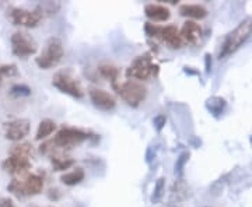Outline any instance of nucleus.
<instances>
[{"label":"nucleus","instance_id":"f257e3e1","mask_svg":"<svg viewBox=\"0 0 252 207\" xmlns=\"http://www.w3.org/2000/svg\"><path fill=\"white\" fill-rule=\"evenodd\" d=\"M251 34L252 18H245L228 35L225 36L224 42L221 45V51H220V59L228 56V55L234 54L235 51H238L244 42L251 36Z\"/></svg>","mask_w":252,"mask_h":207},{"label":"nucleus","instance_id":"f03ea898","mask_svg":"<svg viewBox=\"0 0 252 207\" xmlns=\"http://www.w3.org/2000/svg\"><path fill=\"white\" fill-rule=\"evenodd\" d=\"M7 189L17 196H34L44 189V178L38 174H30L24 179H13Z\"/></svg>","mask_w":252,"mask_h":207},{"label":"nucleus","instance_id":"7ed1b4c3","mask_svg":"<svg viewBox=\"0 0 252 207\" xmlns=\"http://www.w3.org/2000/svg\"><path fill=\"white\" fill-rule=\"evenodd\" d=\"M158 72V66L153 63V59L149 54L137 56L132 63L129 64L126 76L136 81L147 80L150 76H154Z\"/></svg>","mask_w":252,"mask_h":207},{"label":"nucleus","instance_id":"20e7f679","mask_svg":"<svg viewBox=\"0 0 252 207\" xmlns=\"http://www.w3.org/2000/svg\"><path fill=\"white\" fill-rule=\"evenodd\" d=\"M63 58V46L62 42L59 38L56 36H52L48 39L45 48L42 51V54L39 55L35 59L36 66L39 69H44V70H48V69H52L56 64L59 63L62 60Z\"/></svg>","mask_w":252,"mask_h":207},{"label":"nucleus","instance_id":"39448f33","mask_svg":"<svg viewBox=\"0 0 252 207\" xmlns=\"http://www.w3.org/2000/svg\"><path fill=\"white\" fill-rule=\"evenodd\" d=\"M91 136L93 135L90 132H86V130H81V129L63 127L56 133L51 144L55 146V147H59V148H72L74 146H79L83 142L91 139Z\"/></svg>","mask_w":252,"mask_h":207},{"label":"nucleus","instance_id":"423d86ee","mask_svg":"<svg viewBox=\"0 0 252 207\" xmlns=\"http://www.w3.org/2000/svg\"><path fill=\"white\" fill-rule=\"evenodd\" d=\"M118 94L121 98L125 101L129 107H139L147 97V89L143 86V83L136 80H127L118 86Z\"/></svg>","mask_w":252,"mask_h":207},{"label":"nucleus","instance_id":"0eeeda50","mask_svg":"<svg viewBox=\"0 0 252 207\" xmlns=\"http://www.w3.org/2000/svg\"><path fill=\"white\" fill-rule=\"evenodd\" d=\"M44 11L41 7H36L32 11L26 9H18V7H11L7 11V17L14 26H20V27L32 28L38 26V23L41 21Z\"/></svg>","mask_w":252,"mask_h":207},{"label":"nucleus","instance_id":"6e6552de","mask_svg":"<svg viewBox=\"0 0 252 207\" xmlns=\"http://www.w3.org/2000/svg\"><path fill=\"white\" fill-rule=\"evenodd\" d=\"M11 51L13 54L21 58V59H26L28 56L34 55L38 51V45L34 41V38L31 35H28L27 32H23V31H17L11 35Z\"/></svg>","mask_w":252,"mask_h":207},{"label":"nucleus","instance_id":"1a4fd4ad","mask_svg":"<svg viewBox=\"0 0 252 207\" xmlns=\"http://www.w3.org/2000/svg\"><path fill=\"white\" fill-rule=\"evenodd\" d=\"M52 84L59 91H62L64 94H69L70 97H74V98H81L84 95L80 83L77 81V79L73 77L72 73L67 72V70L56 73L52 79Z\"/></svg>","mask_w":252,"mask_h":207},{"label":"nucleus","instance_id":"9d476101","mask_svg":"<svg viewBox=\"0 0 252 207\" xmlns=\"http://www.w3.org/2000/svg\"><path fill=\"white\" fill-rule=\"evenodd\" d=\"M31 123L28 119H14L4 123V136L7 140L20 142L30 133Z\"/></svg>","mask_w":252,"mask_h":207},{"label":"nucleus","instance_id":"9b49d317","mask_svg":"<svg viewBox=\"0 0 252 207\" xmlns=\"http://www.w3.org/2000/svg\"><path fill=\"white\" fill-rule=\"evenodd\" d=\"M89 95H90L91 102L94 104V107L102 109V111H111V109L115 108V105H117V101L114 98V95L109 94L108 91L99 90V89H91Z\"/></svg>","mask_w":252,"mask_h":207},{"label":"nucleus","instance_id":"f8f14e48","mask_svg":"<svg viewBox=\"0 0 252 207\" xmlns=\"http://www.w3.org/2000/svg\"><path fill=\"white\" fill-rule=\"evenodd\" d=\"M1 167L4 171L9 172L11 175H18V174L21 175L31 168V161H30V158H24V157L9 155L4 161L1 162Z\"/></svg>","mask_w":252,"mask_h":207},{"label":"nucleus","instance_id":"ddd939ff","mask_svg":"<svg viewBox=\"0 0 252 207\" xmlns=\"http://www.w3.org/2000/svg\"><path fill=\"white\" fill-rule=\"evenodd\" d=\"M158 38L162 39L172 49H178V48L184 45V41H182L180 30L175 27V26H165V27H161Z\"/></svg>","mask_w":252,"mask_h":207},{"label":"nucleus","instance_id":"4468645a","mask_svg":"<svg viewBox=\"0 0 252 207\" xmlns=\"http://www.w3.org/2000/svg\"><path fill=\"white\" fill-rule=\"evenodd\" d=\"M180 32L184 42H188V44L193 45V44H196L199 41L200 34H202V30L199 27V24H196L195 21H187Z\"/></svg>","mask_w":252,"mask_h":207},{"label":"nucleus","instance_id":"2eb2a0df","mask_svg":"<svg viewBox=\"0 0 252 207\" xmlns=\"http://www.w3.org/2000/svg\"><path fill=\"white\" fill-rule=\"evenodd\" d=\"M144 11H146V16L153 21H167L171 16L168 7H165L162 4H154V3L147 4Z\"/></svg>","mask_w":252,"mask_h":207},{"label":"nucleus","instance_id":"dca6fc26","mask_svg":"<svg viewBox=\"0 0 252 207\" xmlns=\"http://www.w3.org/2000/svg\"><path fill=\"white\" fill-rule=\"evenodd\" d=\"M181 16L189 18H203L206 17L207 10L200 4H182L180 7Z\"/></svg>","mask_w":252,"mask_h":207},{"label":"nucleus","instance_id":"f3484780","mask_svg":"<svg viewBox=\"0 0 252 207\" xmlns=\"http://www.w3.org/2000/svg\"><path fill=\"white\" fill-rule=\"evenodd\" d=\"M98 70L101 73V76L108 79L111 81V84H112V87L117 90L118 80H119V69L115 67V66H112V64H101Z\"/></svg>","mask_w":252,"mask_h":207},{"label":"nucleus","instance_id":"a211bd4d","mask_svg":"<svg viewBox=\"0 0 252 207\" xmlns=\"http://www.w3.org/2000/svg\"><path fill=\"white\" fill-rule=\"evenodd\" d=\"M84 177H86L84 170L83 168H76V170L67 172V174H63L61 177V180L67 186H74V185L80 183L81 180L84 179Z\"/></svg>","mask_w":252,"mask_h":207},{"label":"nucleus","instance_id":"6ab92c4d","mask_svg":"<svg viewBox=\"0 0 252 207\" xmlns=\"http://www.w3.org/2000/svg\"><path fill=\"white\" fill-rule=\"evenodd\" d=\"M55 129H56V123H55L54 120H51V119L41 120V123L38 126V130H36L35 139L36 140H44V139L49 137V136L54 133Z\"/></svg>","mask_w":252,"mask_h":207},{"label":"nucleus","instance_id":"aec40b11","mask_svg":"<svg viewBox=\"0 0 252 207\" xmlns=\"http://www.w3.org/2000/svg\"><path fill=\"white\" fill-rule=\"evenodd\" d=\"M34 154V148L30 143H20L11 147L10 155H17V157H24V158H31Z\"/></svg>","mask_w":252,"mask_h":207},{"label":"nucleus","instance_id":"412c9836","mask_svg":"<svg viewBox=\"0 0 252 207\" xmlns=\"http://www.w3.org/2000/svg\"><path fill=\"white\" fill-rule=\"evenodd\" d=\"M51 161H52L54 171H64V170H69L73 164H74V160H72V158L59 157V155H52Z\"/></svg>","mask_w":252,"mask_h":207},{"label":"nucleus","instance_id":"4be33fe9","mask_svg":"<svg viewBox=\"0 0 252 207\" xmlns=\"http://www.w3.org/2000/svg\"><path fill=\"white\" fill-rule=\"evenodd\" d=\"M18 76V70L16 64H1L0 66V86L4 79L7 77H16Z\"/></svg>","mask_w":252,"mask_h":207},{"label":"nucleus","instance_id":"5701e85b","mask_svg":"<svg viewBox=\"0 0 252 207\" xmlns=\"http://www.w3.org/2000/svg\"><path fill=\"white\" fill-rule=\"evenodd\" d=\"M164 189H165V179L164 178H158L156 185H154L153 195H152V202L153 203H158L161 200L162 195H164Z\"/></svg>","mask_w":252,"mask_h":207},{"label":"nucleus","instance_id":"b1692460","mask_svg":"<svg viewBox=\"0 0 252 207\" xmlns=\"http://www.w3.org/2000/svg\"><path fill=\"white\" fill-rule=\"evenodd\" d=\"M10 94L14 97H28V95H31V89L27 87L26 84H16L11 87Z\"/></svg>","mask_w":252,"mask_h":207},{"label":"nucleus","instance_id":"393cba45","mask_svg":"<svg viewBox=\"0 0 252 207\" xmlns=\"http://www.w3.org/2000/svg\"><path fill=\"white\" fill-rule=\"evenodd\" d=\"M225 102L224 99L221 98H212L207 101V108L210 109L213 114H220L221 111H223V108H224Z\"/></svg>","mask_w":252,"mask_h":207},{"label":"nucleus","instance_id":"a878e982","mask_svg":"<svg viewBox=\"0 0 252 207\" xmlns=\"http://www.w3.org/2000/svg\"><path fill=\"white\" fill-rule=\"evenodd\" d=\"M188 157H189L188 153L181 154L180 158L177 160V164H175V174H178V175H181V174H182L184 165H185V162L188 161Z\"/></svg>","mask_w":252,"mask_h":207},{"label":"nucleus","instance_id":"bb28decb","mask_svg":"<svg viewBox=\"0 0 252 207\" xmlns=\"http://www.w3.org/2000/svg\"><path fill=\"white\" fill-rule=\"evenodd\" d=\"M153 123H154V126H156V129L160 132L162 127H164V125H165V117H164V115H158V117H156L154 118Z\"/></svg>","mask_w":252,"mask_h":207},{"label":"nucleus","instance_id":"cd10ccee","mask_svg":"<svg viewBox=\"0 0 252 207\" xmlns=\"http://www.w3.org/2000/svg\"><path fill=\"white\" fill-rule=\"evenodd\" d=\"M0 207H16L13 200L9 198H0Z\"/></svg>","mask_w":252,"mask_h":207}]
</instances>
